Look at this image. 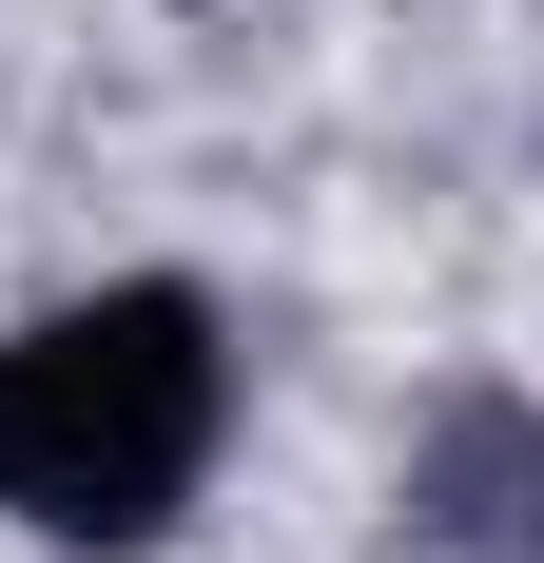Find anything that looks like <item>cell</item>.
I'll return each instance as SVG.
<instances>
[{
    "mask_svg": "<svg viewBox=\"0 0 544 563\" xmlns=\"http://www.w3.org/2000/svg\"><path fill=\"white\" fill-rule=\"evenodd\" d=\"M215 448H233V331L195 273H117L0 331V525L137 563L195 525Z\"/></svg>",
    "mask_w": 544,
    "mask_h": 563,
    "instance_id": "1",
    "label": "cell"
}]
</instances>
